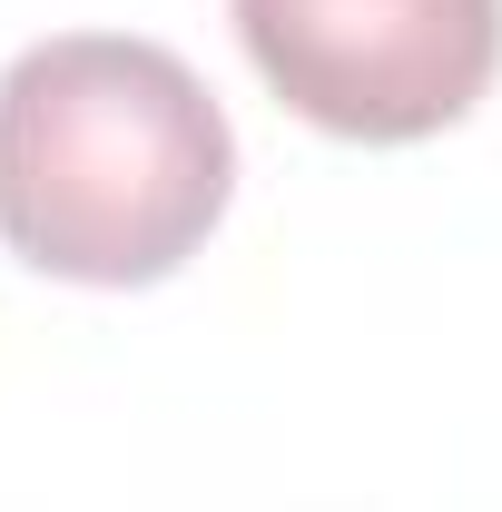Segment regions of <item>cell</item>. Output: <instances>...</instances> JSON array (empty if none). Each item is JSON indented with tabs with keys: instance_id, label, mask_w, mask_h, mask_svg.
Returning <instances> with one entry per match:
<instances>
[{
	"instance_id": "7a4b0ae2",
	"label": "cell",
	"mask_w": 502,
	"mask_h": 512,
	"mask_svg": "<svg viewBox=\"0 0 502 512\" xmlns=\"http://www.w3.org/2000/svg\"><path fill=\"white\" fill-rule=\"evenodd\" d=\"M256 79L325 138L414 148L473 119L502 69V0H227Z\"/></svg>"
},
{
	"instance_id": "6da1fadb",
	"label": "cell",
	"mask_w": 502,
	"mask_h": 512,
	"mask_svg": "<svg viewBox=\"0 0 502 512\" xmlns=\"http://www.w3.org/2000/svg\"><path fill=\"white\" fill-rule=\"evenodd\" d=\"M237 197V128L178 50L60 30L0 69V247L69 286L178 276Z\"/></svg>"
}]
</instances>
